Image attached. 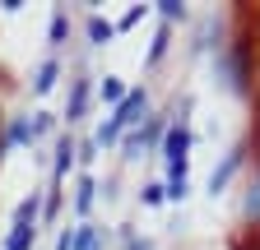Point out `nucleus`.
<instances>
[{
  "instance_id": "3",
  "label": "nucleus",
  "mask_w": 260,
  "mask_h": 250,
  "mask_svg": "<svg viewBox=\"0 0 260 250\" xmlns=\"http://www.w3.org/2000/svg\"><path fill=\"white\" fill-rule=\"evenodd\" d=\"M70 162H75V144H70V139H60V148H56V172L65 176V167H70Z\"/></svg>"
},
{
  "instance_id": "4",
  "label": "nucleus",
  "mask_w": 260,
  "mask_h": 250,
  "mask_svg": "<svg viewBox=\"0 0 260 250\" xmlns=\"http://www.w3.org/2000/svg\"><path fill=\"white\" fill-rule=\"evenodd\" d=\"M84 102H88V84L79 79V84H75V98H70V120H75V116L84 111Z\"/></svg>"
},
{
  "instance_id": "5",
  "label": "nucleus",
  "mask_w": 260,
  "mask_h": 250,
  "mask_svg": "<svg viewBox=\"0 0 260 250\" xmlns=\"http://www.w3.org/2000/svg\"><path fill=\"white\" fill-rule=\"evenodd\" d=\"M88 37H93V42H107V37H112V23L93 19V23H88Z\"/></svg>"
},
{
  "instance_id": "9",
  "label": "nucleus",
  "mask_w": 260,
  "mask_h": 250,
  "mask_svg": "<svg viewBox=\"0 0 260 250\" xmlns=\"http://www.w3.org/2000/svg\"><path fill=\"white\" fill-rule=\"evenodd\" d=\"M246 209H251V213L260 218V185H255V195H251V204H246Z\"/></svg>"
},
{
  "instance_id": "6",
  "label": "nucleus",
  "mask_w": 260,
  "mask_h": 250,
  "mask_svg": "<svg viewBox=\"0 0 260 250\" xmlns=\"http://www.w3.org/2000/svg\"><path fill=\"white\" fill-rule=\"evenodd\" d=\"M93 190H98L93 181H79V213H88V204H93Z\"/></svg>"
},
{
  "instance_id": "2",
  "label": "nucleus",
  "mask_w": 260,
  "mask_h": 250,
  "mask_svg": "<svg viewBox=\"0 0 260 250\" xmlns=\"http://www.w3.org/2000/svg\"><path fill=\"white\" fill-rule=\"evenodd\" d=\"M32 218H38V199L19 204V223H14V236H10L5 250H23V245H32Z\"/></svg>"
},
{
  "instance_id": "1",
  "label": "nucleus",
  "mask_w": 260,
  "mask_h": 250,
  "mask_svg": "<svg viewBox=\"0 0 260 250\" xmlns=\"http://www.w3.org/2000/svg\"><path fill=\"white\" fill-rule=\"evenodd\" d=\"M135 111H144V93H130V98H121V107H116L112 125H107L103 135H98V144H103V139H116V135H121V125H130V120H135Z\"/></svg>"
},
{
  "instance_id": "7",
  "label": "nucleus",
  "mask_w": 260,
  "mask_h": 250,
  "mask_svg": "<svg viewBox=\"0 0 260 250\" xmlns=\"http://www.w3.org/2000/svg\"><path fill=\"white\" fill-rule=\"evenodd\" d=\"M56 84V65H51V60H47V65H42V74H38V93H47Z\"/></svg>"
},
{
  "instance_id": "8",
  "label": "nucleus",
  "mask_w": 260,
  "mask_h": 250,
  "mask_svg": "<svg viewBox=\"0 0 260 250\" xmlns=\"http://www.w3.org/2000/svg\"><path fill=\"white\" fill-rule=\"evenodd\" d=\"M162 14H168V19H181V14H186V10H181V5H177V0H162Z\"/></svg>"
}]
</instances>
